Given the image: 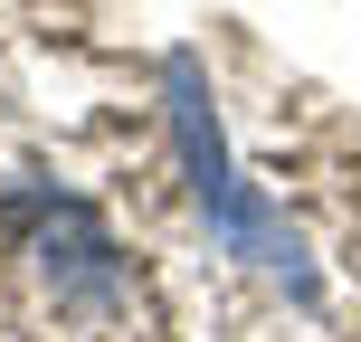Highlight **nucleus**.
Returning a JSON list of instances; mask_svg holds the SVG:
<instances>
[{"label":"nucleus","mask_w":361,"mask_h":342,"mask_svg":"<svg viewBox=\"0 0 361 342\" xmlns=\"http://www.w3.org/2000/svg\"><path fill=\"white\" fill-rule=\"evenodd\" d=\"M171 143H180V171H190V200L200 219H209V238L238 257V267L276 276V286L314 295V267H305V238L286 228V209H276L257 181H238L228 143H219V114L209 95H200V57H171Z\"/></svg>","instance_id":"f257e3e1"},{"label":"nucleus","mask_w":361,"mask_h":342,"mask_svg":"<svg viewBox=\"0 0 361 342\" xmlns=\"http://www.w3.org/2000/svg\"><path fill=\"white\" fill-rule=\"evenodd\" d=\"M38 267H48V286L67 295V305H114L124 295V267H114V238L95 228L76 200H57V209H38Z\"/></svg>","instance_id":"f03ea898"}]
</instances>
